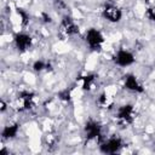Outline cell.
Listing matches in <instances>:
<instances>
[{"label":"cell","instance_id":"obj_1","mask_svg":"<svg viewBox=\"0 0 155 155\" xmlns=\"http://www.w3.org/2000/svg\"><path fill=\"white\" fill-rule=\"evenodd\" d=\"M117 120L120 124L122 125H130L133 122L134 117H136V111L133 105L131 104H125L122 107H120L117 109V115H116Z\"/></svg>","mask_w":155,"mask_h":155},{"label":"cell","instance_id":"obj_2","mask_svg":"<svg viewBox=\"0 0 155 155\" xmlns=\"http://www.w3.org/2000/svg\"><path fill=\"white\" fill-rule=\"evenodd\" d=\"M104 41V38L102 33L94 28H91L86 31V42L92 50H99L102 47V44Z\"/></svg>","mask_w":155,"mask_h":155},{"label":"cell","instance_id":"obj_3","mask_svg":"<svg viewBox=\"0 0 155 155\" xmlns=\"http://www.w3.org/2000/svg\"><path fill=\"white\" fill-rule=\"evenodd\" d=\"M121 148H122V142L117 137L109 138V139H107V140H104V142L101 143V150L103 153H105V154L117 153Z\"/></svg>","mask_w":155,"mask_h":155},{"label":"cell","instance_id":"obj_4","mask_svg":"<svg viewBox=\"0 0 155 155\" xmlns=\"http://www.w3.org/2000/svg\"><path fill=\"white\" fill-rule=\"evenodd\" d=\"M103 17L105 19H108L109 22L116 23L122 18V11L113 4H108L105 5V7L103 8Z\"/></svg>","mask_w":155,"mask_h":155},{"label":"cell","instance_id":"obj_5","mask_svg":"<svg viewBox=\"0 0 155 155\" xmlns=\"http://www.w3.org/2000/svg\"><path fill=\"white\" fill-rule=\"evenodd\" d=\"M114 62L119 67H128V65L133 64L134 56L127 50H119L114 57Z\"/></svg>","mask_w":155,"mask_h":155},{"label":"cell","instance_id":"obj_6","mask_svg":"<svg viewBox=\"0 0 155 155\" xmlns=\"http://www.w3.org/2000/svg\"><path fill=\"white\" fill-rule=\"evenodd\" d=\"M85 133H86V138L88 140L98 139L102 136V127L97 121L90 120L85 125Z\"/></svg>","mask_w":155,"mask_h":155},{"label":"cell","instance_id":"obj_7","mask_svg":"<svg viewBox=\"0 0 155 155\" xmlns=\"http://www.w3.org/2000/svg\"><path fill=\"white\" fill-rule=\"evenodd\" d=\"M59 30L67 35V36H70V35H75L79 33V27L76 25V23L74 22V19H71L70 17L65 16L62 22H61V25H59Z\"/></svg>","mask_w":155,"mask_h":155},{"label":"cell","instance_id":"obj_8","mask_svg":"<svg viewBox=\"0 0 155 155\" xmlns=\"http://www.w3.org/2000/svg\"><path fill=\"white\" fill-rule=\"evenodd\" d=\"M124 85L127 90L132 91V92H143L144 88L143 86L139 84V81L137 80V78L133 74H127L124 78Z\"/></svg>","mask_w":155,"mask_h":155},{"label":"cell","instance_id":"obj_9","mask_svg":"<svg viewBox=\"0 0 155 155\" xmlns=\"http://www.w3.org/2000/svg\"><path fill=\"white\" fill-rule=\"evenodd\" d=\"M15 45L19 51H25L31 45V38L25 33H18L15 35Z\"/></svg>","mask_w":155,"mask_h":155},{"label":"cell","instance_id":"obj_10","mask_svg":"<svg viewBox=\"0 0 155 155\" xmlns=\"http://www.w3.org/2000/svg\"><path fill=\"white\" fill-rule=\"evenodd\" d=\"M18 130H19V127H18L17 124H11V125L5 126V127L2 128V132H1L2 138H5V139L15 138V137L17 136V133H18Z\"/></svg>","mask_w":155,"mask_h":155},{"label":"cell","instance_id":"obj_11","mask_svg":"<svg viewBox=\"0 0 155 155\" xmlns=\"http://www.w3.org/2000/svg\"><path fill=\"white\" fill-rule=\"evenodd\" d=\"M98 103H99V105L103 107V108H110L114 102H113V97H111V96H109L107 92H103V93L99 96V98H98Z\"/></svg>","mask_w":155,"mask_h":155},{"label":"cell","instance_id":"obj_12","mask_svg":"<svg viewBox=\"0 0 155 155\" xmlns=\"http://www.w3.org/2000/svg\"><path fill=\"white\" fill-rule=\"evenodd\" d=\"M94 84H96L94 75H86V76L82 78V88L84 90L91 91L94 87Z\"/></svg>","mask_w":155,"mask_h":155},{"label":"cell","instance_id":"obj_13","mask_svg":"<svg viewBox=\"0 0 155 155\" xmlns=\"http://www.w3.org/2000/svg\"><path fill=\"white\" fill-rule=\"evenodd\" d=\"M33 69H34L35 71H41V70H44V69H48V64L40 59V61H36V62L33 64Z\"/></svg>","mask_w":155,"mask_h":155},{"label":"cell","instance_id":"obj_14","mask_svg":"<svg viewBox=\"0 0 155 155\" xmlns=\"http://www.w3.org/2000/svg\"><path fill=\"white\" fill-rule=\"evenodd\" d=\"M17 13H18V16H21V18H22V24L25 25V24L28 23V21H29L28 13H27L25 11H23L22 8H17Z\"/></svg>","mask_w":155,"mask_h":155},{"label":"cell","instance_id":"obj_15","mask_svg":"<svg viewBox=\"0 0 155 155\" xmlns=\"http://www.w3.org/2000/svg\"><path fill=\"white\" fill-rule=\"evenodd\" d=\"M145 15H147V17H148L150 21H155V6L149 7V8L145 11Z\"/></svg>","mask_w":155,"mask_h":155},{"label":"cell","instance_id":"obj_16","mask_svg":"<svg viewBox=\"0 0 155 155\" xmlns=\"http://www.w3.org/2000/svg\"><path fill=\"white\" fill-rule=\"evenodd\" d=\"M59 98L63 101H69L70 99V92L68 90H64L62 92H59Z\"/></svg>","mask_w":155,"mask_h":155}]
</instances>
